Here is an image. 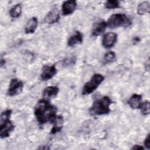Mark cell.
I'll list each match as a JSON object with an SVG mask.
<instances>
[{"instance_id":"6da1fadb","label":"cell","mask_w":150,"mask_h":150,"mask_svg":"<svg viewBox=\"0 0 150 150\" xmlns=\"http://www.w3.org/2000/svg\"><path fill=\"white\" fill-rule=\"evenodd\" d=\"M57 108L52 105L48 100H39L35 107L34 114L40 124H44L48 122L53 123L57 117Z\"/></svg>"},{"instance_id":"7a4b0ae2","label":"cell","mask_w":150,"mask_h":150,"mask_svg":"<svg viewBox=\"0 0 150 150\" xmlns=\"http://www.w3.org/2000/svg\"><path fill=\"white\" fill-rule=\"evenodd\" d=\"M12 110L8 109L3 111L0 117V137L5 138L10 135L11 132L14 129L15 125L10 120Z\"/></svg>"},{"instance_id":"3957f363","label":"cell","mask_w":150,"mask_h":150,"mask_svg":"<svg viewBox=\"0 0 150 150\" xmlns=\"http://www.w3.org/2000/svg\"><path fill=\"white\" fill-rule=\"evenodd\" d=\"M111 100L107 96H104L101 98L96 100L90 108V112L93 115H101L108 114L110 105L111 104Z\"/></svg>"},{"instance_id":"277c9868","label":"cell","mask_w":150,"mask_h":150,"mask_svg":"<svg viewBox=\"0 0 150 150\" xmlns=\"http://www.w3.org/2000/svg\"><path fill=\"white\" fill-rule=\"evenodd\" d=\"M107 24L110 28L128 27L132 24V21L124 13H115L110 16Z\"/></svg>"},{"instance_id":"5b68a950","label":"cell","mask_w":150,"mask_h":150,"mask_svg":"<svg viewBox=\"0 0 150 150\" xmlns=\"http://www.w3.org/2000/svg\"><path fill=\"white\" fill-rule=\"evenodd\" d=\"M104 77L102 74H94L91 79L84 84L82 90V94L87 95L92 93L104 81Z\"/></svg>"},{"instance_id":"8992f818","label":"cell","mask_w":150,"mask_h":150,"mask_svg":"<svg viewBox=\"0 0 150 150\" xmlns=\"http://www.w3.org/2000/svg\"><path fill=\"white\" fill-rule=\"evenodd\" d=\"M23 87L22 81L18 79H12L9 83L8 89V94L10 96H15L20 94Z\"/></svg>"},{"instance_id":"52a82bcc","label":"cell","mask_w":150,"mask_h":150,"mask_svg":"<svg viewBox=\"0 0 150 150\" xmlns=\"http://www.w3.org/2000/svg\"><path fill=\"white\" fill-rule=\"evenodd\" d=\"M117 40V35L113 32L105 33L102 39V45L106 49H109L114 46Z\"/></svg>"},{"instance_id":"ba28073f","label":"cell","mask_w":150,"mask_h":150,"mask_svg":"<svg viewBox=\"0 0 150 150\" xmlns=\"http://www.w3.org/2000/svg\"><path fill=\"white\" fill-rule=\"evenodd\" d=\"M57 73V69L54 64L51 66H45L40 74L42 80L46 81L52 79Z\"/></svg>"},{"instance_id":"9c48e42d","label":"cell","mask_w":150,"mask_h":150,"mask_svg":"<svg viewBox=\"0 0 150 150\" xmlns=\"http://www.w3.org/2000/svg\"><path fill=\"white\" fill-rule=\"evenodd\" d=\"M60 19V13L57 7H54L46 15L44 22L48 24H53L58 22Z\"/></svg>"},{"instance_id":"30bf717a","label":"cell","mask_w":150,"mask_h":150,"mask_svg":"<svg viewBox=\"0 0 150 150\" xmlns=\"http://www.w3.org/2000/svg\"><path fill=\"white\" fill-rule=\"evenodd\" d=\"M107 26V22L104 21H100L95 22L92 28V35L94 36H100L105 31Z\"/></svg>"},{"instance_id":"8fae6325","label":"cell","mask_w":150,"mask_h":150,"mask_svg":"<svg viewBox=\"0 0 150 150\" xmlns=\"http://www.w3.org/2000/svg\"><path fill=\"white\" fill-rule=\"evenodd\" d=\"M76 6L77 3L75 1L69 0L64 2L62 7V14L63 15H68L71 14L76 9Z\"/></svg>"},{"instance_id":"7c38bea8","label":"cell","mask_w":150,"mask_h":150,"mask_svg":"<svg viewBox=\"0 0 150 150\" xmlns=\"http://www.w3.org/2000/svg\"><path fill=\"white\" fill-rule=\"evenodd\" d=\"M59 89L56 86H49L45 88L43 91V96L45 99L48 100L55 97L58 94Z\"/></svg>"},{"instance_id":"4fadbf2b","label":"cell","mask_w":150,"mask_h":150,"mask_svg":"<svg viewBox=\"0 0 150 150\" xmlns=\"http://www.w3.org/2000/svg\"><path fill=\"white\" fill-rule=\"evenodd\" d=\"M38 19L36 17L31 18L26 23L25 26V32L27 34L33 33L38 26Z\"/></svg>"},{"instance_id":"5bb4252c","label":"cell","mask_w":150,"mask_h":150,"mask_svg":"<svg viewBox=\"0 0 150 150\" xmlns=\"http://www.w3.org/2000/svg\"><path fill=\"white\" fill-rule=\"evenodd\" d=\"M83 40V35L79 31H76L74 34L71 35L68 39L67 44L69 46H74L77 44L82 43Z\"/></svg>"},{"instance_id":"9a60e30c","label":"cell","mask_w":150,"mask_h":150,"mask_svg":"<svg viewBox=\"0 0 150 150\" xmlns=\"http://www.w3.org/2000/svg\"><path fill=\"white\" fill-rule=\"evenodd\" d=\"M141 103L142 96L138 94H134L128 101V104L133 109L139 108Z\"/></svg>"},{"instance_id":"2e32d148","label":"cell","mask_w":150,"mask_h":150,"mask_svg":"<svg viewBox=\"0 0 150 150\" xmlns=\"http://www.w3.org/2000/svg\"><path fill=\"white\" fill-rule=\"evenodd\" d=\"M54 124L52 129H51V134H54L57 132H60L62 130L63 124V118L62 116H57L54 121L53 122Z\"/></svg>"},{"instance_id":"e0dca14e","label":"cell","mask_w":150,"mask_h":150,"mask_svg":"<svg viewBox=\"0 0 150 150\" xmlns=\"http://www.w3.org/2000/svg\"><path fill=\"white\" fill-rule=\"evenodd\" d=\"M150 11V5L147 1L142 2L139 4L137 8L138 13L139 15H144L146 13H149Z\"/></svg>"},{"instance_id":"ac0fdd59","label":"cell","mask_w":150,"mask_h":150,"mask_svg":"<svg viewBox=\"0 0 150 150\" xmlns=\"http://www.w3.org/2000/svg\"><path fill=\"white\" fill-rule=\"evenodd\" d=\"M22 13V6L20 4L14 5L9 11V15L12 18H18Z\"/></svg>"},{"instance_id":"d6986e66","label":"cell","mask_w":150,"mask_h":150,"mask_svg":"<svg viewBox=\"0 0 150 150\" xmlns=\"http://www.w3.org/2000/svg\"><path fill=\"white\" fill-rule=\"evenodd\" d=\"M139 108L141 110L142 113L144 115H148L150 112V104L148 101H145L144 102H142Z\"/></svg>"},{"instance_id":"ffe728a7","label":"cell","mask_w":150,"mask_h":150,"mask_svg":"<svg viewBox=\"0 0 150 150\" xmlns=\"http://www.w3.org/2000/svg\"><path fill=\"white\" fill-rule=\"evenodd\" d=\"M105 7L107 9H114L120 7V2L115 0H109L105 2Z\"/></svg>"},{"instance_id":"44dd1931","label":"cell","mask_w":150,"mask_h":150,"mask_svg":"<svg viewBox=\"0 0 150 150\" xmlns=\"http://www.w3.org/2000/svg\"><path fill=\"white\" fill-rule=\"evenodd\" d=\"M115 59V54L114 52L110 51L107 52L104 55V60L108 63L112 62Z\"/></svg>"},{"instance_id":"7402d4cb","label":"cell","mask_w":150,"mask_h":150,"mask_svg":"<svg viewBox=\"0 0 150 150\" xmlns=\"http://www.w3.org/2000/svg\"><path fill=\"white\" fill-rule=\"evenodd\" d=\"M144 145L148 149L150 148V134H149L147 135L146 138L144 141Z\"/></svg>"},{"instance_id":"603a6c76","label":"cell","mask_w":150,"mask_h":150,"mask_svg":"<svg viewBox=\"0 0 150 150\" xmlns=\"http://www.w3.org/2000/svg\"><path fill=\"white\" fill-rule=\"evenodd\" d=\"M132 149H138V150H140V149H144V147H142V146H141V145H134V146L132 148Z\"/></svg>"}]
</instances>
